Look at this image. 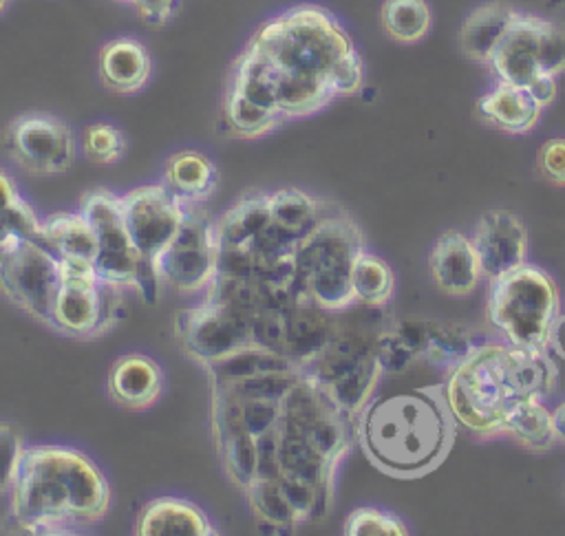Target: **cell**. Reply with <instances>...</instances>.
I'll list each match as a JSON object with an SVG mask.
<instances>
[{
    "label": "cell",
    "instance_id": "cell-42",
    "mask_svg": "<svg viewBox=\"0 0 565 536\" xmlns=\"http://www.w3.org/2000/svg\"><path fill=\"white\" fill-rule=\"evenodd\" d=\"M547 349L552 351L554 357L565 360V313H563V311H561V315L556 318V322H554V326H552Z\"/></svg>",
    "mask_w": 565,
    "mask_h": 536
},
{
    "label": "cell",
    "instance_id": "cell-15",
    "mask_svg": "<svg viewBox=\"0 0 565 536\" xmlns=\"http://www.w3.org/2000/svg\"><path fill=\"white\" fill-rule=\"evenodd\" d=\"M7 148L15 165L35 176L64 174L77 159V139L71 126L51 112H22L11 119Z\"/></svg>",
    "mask_w": 565,
    "mask_h": 536
},
{
    "label": "cell",
    "instance_id": "cell-35",
    "mask_svg": "<svg viewBox=\"0 0 565 536\" xmlns=\"http://www.w3.org/2000/svg\"><path fill=\"white\" fill-rule=\"evenodd\" d=\"M384 33L399 44L424 40L433 26V11L426 0H384L380 9Z\"/></svg>",
    "mask_w": 565,
    "mask_h": 536
},
{
    "label": "cell",
    "instance_id": "cell-31",
    "mask_svg": "<svg viewBox=\"0 0 565 536\" xmlns=\"http://www.w3.org/2000/svg\"><path fill=\"white\" fill-rule=\"evenodd\" d=\"M395 271L375 251L364 247L351 269V289L355 304L369 309H386L395 296Z\"/></svg>",
    "mask_w": 565,
    "mask_h": 536
},
{
    "label": "cell",
    "instance_id": "cell-2",
    "mask_svg": "<svg viewBox=\"0 0 565 536\" xmlns=\"http://www.w3.org/2000/svg\"><path fill=\"white\" fill-rule=\"evenodd\" d=\"M249 44L271 64L285 121L311 117L364 88V62L349 31L324 7L305 2L265 20Z\"/></svg>",
    "mask_w": 565,
    "mask_h": 536
},
{
    "label": "cell",
    "instance_id": "cell-25",
    "mask_svg": "<svg viewBox=\"0 0 565 536\" xmlns=\"http://www.w3.org/2000/svg\"><path fill=\"white\" fill-rule=\"evenodd\" d=\"M137 536H216L210 516L192 501L157 496L148 501L135 521Z\"/></svg>",
    "mask_w": 565,
    "mask_h": 536
},
{
    "label": "cell",
    "instance_id": "cell-27",
    "mask_svg": "<svg viewBox=\"0 0 565 536\" xmlns=\"http://www.w3.org/2000/svg\"><path fill=\"white\" fill-rule=\"evenodd\" d=\"M521 9L512 7L505 0H490L477 4L461 22L457 40L459 51L477 64L488 66L490 55L501 44L510 26L514 24Z\"/></svg>",
    "mask_w": 565,
    "mask_h": 536
},
{
    "label": "cell",
    "instance_id": "cell-6",
    "mask_svg": "<svg viewBox=\"0 0 565 536\" xmlns=\"http://www.w3.org/2000/svg\"><path fill=\"white\" fill-rule=\"evenodd\" d=\"M364 247L366 236L355 218L335 203H329L318 223L294 249V285L298 298L333 313L355 307L351 269Z\"/></svg>",
    "mask_w": 565,
    "mask_h": 536
},
{
    "label": "cell",
    "instance_id": "cell-22",
    "mask_svg": "<svg viewBox=\"0 0 565 536\" xmlns=\"http://www.w3.org/2000/svg\"><path fill=\"white\" fill-rule=\"evenodd\" d=\"M212 439L221 468L230 483L241 492L256 479L258 470V439L252 437L241 421L223 406L210 404Z\"/></svg>",
    "mask_w": 565,
    "mask_h": 536
},
{
    "label": "cell",
    "instance_id": "cell-45",
    "mask_svg": "<svg viewBox=\"0 0 565 536\" xmlns=\"http://www.w3.org/2000/svg\"><path fill=\"white\" fill-rule=\"evenodd\" d=\"M117 2H126V4H128V2H130V0H117Z\"/></svg>",
    "mask_w": 565,
    "mask_h": 536
},
{
    "label": "cell",
    "instance_id": "cell-13",
    "mask_svg": "<svg viewBox=\"0 0 565 536\" xmlns=\"http://www.w3.org/2000/svg\"><path fill=\"white\" fill-rule=\"evenodd\" d=\"M64 276L62 260L35 238H18L0 249V293L24 315L46 324Z\"/></svg>",
    "mask_w": 565,
    "mask_h": 536
},
{
    "label": "cell",
    "instance_id": "cell-30",
    "mask_svg": "<svg viewBox=\"0 0 565 536\" xmlns=\"http://www.w3.org/2000/svg\"><path fill=\"white\" fill-rule=\"evenodd\" d=\"M501 437L512 439L521 448L536 454L552 450L554 446H558L552 408H547L545 399H530L519 404L505 419Z\"/></svg>",
    "mask_w": 565,
    "mask_h": 536
},
{
    "label": "cell",
    "instance_id": "cell-39",
    "mask_svg": "<svg viewBox=\"0 0 565 536\" xmlns=\"http://www.w3.org/2000/svg\"><path fill=\"white\" fill-rule=\"evenodd\" d=\"M26 441L18 428L0 421V496L9 494L18 476Z\"/></svg>",
    "mask_w": 565,
    "mask_h": 536
},
{
    "label": "cell",
    "instance_id": "cell-7",
    "mask_svg": "<svg viewBox=\"0 0 565 536\" xmlns=\"http://www.w3.org/2000/svg\"><path fill=\"white\" fill-rule=\"evenodd\" d=\"M353 311L355 307L340 313L338 331L302 371L342 412L355 419L384 375L375 353L384 318L353 315Z\"/></svg>",
    "mask_w": 565,
    "mask_h": 536
},
{
    "label": "cell",
    "instance_id": "cell-41",
    "mask_svg": "<svg viewBox=\"0 0 565 536\" xmlns=\"http://www.w3.org/2000/svg\"><path fill=\"white\" fill-rule=\"evenodd\" d=\"M128 4L150 26H166L177 11V0H130Z\"/></svg>",
    "mask_w": 565,
    "mask_h": 536
},
{
    "label": "cell",
    "instance_id": "cell-36",
    "mask_svg": "<svg viewBox=\"0 0 565 536\" xmlns=\"http://www.w3.org/2000/svg\"><path fill=\"white\" fill-rule=\"evenodd\" d=\"M223 117L227 128L241 139H260L285 124L278 112H271L232 90H225Z\"/></svg>",
    "mask_w": 565,
    "mask_h": 536
},
{
    "label": "cell",
    "instance_id": "cell-29",
    "mask_svg": "<svg viewBox=\"0 0 565 536\" xmlns=\"http://www.w3.org/2000/svg\"><path fill=\"white\" fill-rule=\"evenodd\" d=\"M269 192H245L214 221L218 247H245L269 223Z\"/></svg>",
    "mask_w": 565,
    "mask_h": 536
},
{
    "label": "cell",
    "instance_id": "cell-14",
    "mask_svg": "<svg viewBox=\"0 0 565 536\" xmlns=\"http://www.w3.org/2000/svg\"><path fill=\"white\" fill-rule=\"evenodd\" d=\"M218 271V240L214 221L203 205L185 207V218L154 262L161 289L181 298L203 296Z\"/></svg>",
    "mask_w": 565,
    "mask_h": 536
},
{
    "label": "cell",
    "instance_id": "cell-16",
    "mask_svg": "<svg viewBox=\"0 0 565 536\" xmlns=\"http://www.w3.org/2000/svg\"><path fill=\"white\" fill-rule=\"evenodd\" d=\"M119 201L128 234L146 269L157 278L154 262L177 236L185 218V205L161 181L137 185L119 194Z\"/></svg>",
    "mask_w": 565,
    "mask_h": 536
},
{
    "label": "cell",
    "instance_id": "cell-43",
    "mask_svg": "<svg viewBox=\"0 0 565 536\" xmlns=\"http://www.w3.org/2000/svg\"><path fill=\"white\" fill-rule=\"evenodd\" d=\"M552 421H554V432H556L558 446H565V399H561L552 408Z\"/></svg>",
    "mask_w": 565,
    "mask_h": 536
},
{
    "label": "cell",
    "instance_id": "cell-8",
    "mask_svg": "<svg viewBox=\"0 0 565 536\" xmlns=\"http://www.w3.org/2000/svg\"><path fill=\"white\" fill-rule=\"evenodd\" d=\"M558 315L561 291L543 267L527 262L512 274L490 280L486 318L499 340L547 349Z\"/></svg>",
    "mask_w": 565,
    "mask_h": 536
},
{
    "label": "cell",
    "instance_id": "cell-28",
    "mask_svg": "<svg viewBox=\"0 0 565 536\" xmlns=\"http://www.w3.org/2000/svg\"><path fill=\"white\" fill-rule=\"evenodd\" d=\"M161 183L185 205H205L218 187L214 161L199 150L172 152L163 165Z\"/></svg>",
    "mask_w": 565,
    "mask_h": 536
},
{
    "label": "cell",
    "instance_id": "cell-4",
    "mask_svg": "<svg viewBox=\"0 0 565 536\" xmlns=\"http://www.w3.org/2000/svg\"><path fill=\"white\" fill-rule=\"evenodd\" d=\"M558 382V364L550 349L497 337L479 342L441 384L457 426L488 441L501 437L505 419L519 404L552 397Z\"/></svg>",
    "mask_w": 565,
    "mask_h": 536
},
{
    "label": "cell",
    "instance_id": "cell-24",
    "mask_svg": "<svg viewBox=\"0 0 565 536\" xmlns=\"http://www.w3.org/2000/svg\"><path fill=\"white\" fill-rule=\"evenodd\" d=\"M40 240L66 267L93 269L97 258V236L82 210H62L42 218Z\"/></svg>",
    "mask_w": 565,
    "mask_h": 536
},
{
    "label": "cell",
    "instance_id": "cell-17",
    "mask_svg": "<svg viewBox=\"0 0 565 536\" xmlns=\"http://www.w3.org/2000/svg\"><path fill=\"white\" fill-rule=\"evenodd\" d=\"M393 331L402 337L415 362L448 373L479 342V333L463 324L437 318H388Z\"/></svg>",
    "mask_w": 565,
    "mask_h": 536
},
{
    "label": "cell",
    "instance_id": "cell-23",
    "mask_svg": "<svg viewBox=\"0 0 565 536\" xmlns=\"http://www.w3.org/2000/svg\"><path fill=\"white\" fill-rule=\"evenodd\" d=\"M97 73L104 88L117 95H135L146 88L152 75V60L146 44L130 35L108 40L97 55Z\"/></svg>",
    "mask_w": 565,
    "mask_h": 536
},
{
    "label": "cell",
    "instance_id": "cell-19",
    "mask_svg": "<svg viewBox=\"0 0 565 536\" xmlns=\"http://www.w3.org/2000/svg\"><path fill=\"white\" fill-rule=\"evenodd\" d=\"M426 267L435 289L448 298H468L483 280L475 243L459 229H448L433 243Z\"/></svg>",
    "mask_w": 565,
    "mask_h": 536
},
{
    "label": "cell",
    "instance_id": "cell-32",
    "mask_svg": "<svg viewBox=\"0 0 565 536\" xmlns=\"http://www.w3.org/2000/svg\"><path fill=\"white\" fill-rule=\"evenodd\" d=\"M329 201L318 199L300 187H280L269 192L271 221L289 236L300 240L324 214Z\"/></svg>",
    "mask_w": 565,
    "mask_h": 536
},
{
    "label": "cell",
    "instance_id": "cell-21",
    "mask_svg": "<svg viewBox=\"0 0 565 536\" xmlns=\"http://www.w3.org/2000/svg\"><path fill=\"white\" fill-rule=\"evenodd\" d=\"M340 313L324 311L309 300H296L282 311L280 353L305 368L338 331Z\"/></svg>",
    "mask_w": 565,
    "mask_h": 536
},
{
    "label": "cell",
    "instance_id": "cell-5",
    "mask_svg": "<svg viewBox=\"0 0 565 536\" xmlns=\"http://www.w3.org/2000/svg\"><path fill=\"white\" fill-rule=\"evenodd\" d=\"M457 421L444 384L373 395L355 415V443L382 474L399 481L435 472L450 454Z\"/></svg>",
    "mask_w": 565,
    "mask_h": 536
},
{
    "label": "cell",
    "instance_id": "cell-38",
    "mask_svg": "<svg viewBox=\"0 0 565 536\" xmlns=\"http://www.w3.org/2000/svg\"><path fill=\"white\" fill-rule=\"evenodd\" d=\"M342 534L347 536H408L411 529L393 512L380 507H355L347 514L342 523Z\"/></svg>",
    "mask_w": 565,
    "mask_h": 536
},
{
    "label": "cell",
    "instance_id": "cell-40",
    "mask_svg": "<svg viewBox=\"0 0 565 536\" xmlns=\"http://www.w3.org/2000/svg\"><path fill=\"white\" fill-rule=\"evenodd\" d=\"M536 172L550 185L565 187V137H552L539 148Z\"/></svg>",
    "mask_w": 565,
    "mask_h": 536
},
{
    "label": "cell",
    "instance_id": "cell-3",
    "mask_svg": "<svg viewBox=\"0 0 565 536\" xmlns=\"http://www.w3.org/2000/svg\"><path fill=\"white\" fill-rule=\"evenodd\" d=\"M113 507L104 470L82 450L26 446L9 492V523L31 536H66L99 525Z\"/></svg>",
    "mask_w": 565,
    "mask_h": 536
},
{
    "label": "cell",
    "instance_id": "cell-20",
    "mask_svg": "<svg viewBox=\"0 0 565 536\" xmlns=\"http://www.w3.org/2000/svg\"><path fill=\"white\" fill-rule=\"evenodd\" d=\"M166 371L163 366L146 353H124L119 355L106 375L108 399L130 412L150 410L166 393Z\"/></svg>",
    "mask_w": 565,
    "mask_h": 536
},
{
    "label": "cell",
    "instance_id": "cell-1",
    "mask_svg": "<svg viewBox=\"0 0 565 536\" xmlns=\"http://www.w3.org/2000/svg\"><path fill=\"white\" fill-rule=\"evenodd\" d=\"M353 421L302 371L278 424L258 439L256 479H276L302 525L333 507L338 468L355 443Z\"/></svg>",
    "mask_w": 565,
    "mask_h": 536
},
{
    "label": "cell",
    "instance_id": "cell-10",
    "mask_svg": "<svg viewBox=\"0 0 565 536\" xmlns=\"http://www.w3.org/2000/svg\"><path fill=\"white\" fill-rule=\"evenodd\" d=\"M497 82L527 88L539 77L565 73V24L519 11L514 24L488 60Z\"/></svg>",
    "mask_w": 565,
    "mask_h": 536
},
{
    "label": "cell",
    "instance_id": "cell-11",
    "mask_svg": "<svg viewBox=\"0 0 565 536\" xmlns=\"http://www.w3.org/2000/svg\"><path fill=\"white\" fill-rule=\"evenodd\" d=\"M124 291L102 280L95 269L64 265L49 329L73 340L104 337L124 318Z\"/></svg>",
    "mask_w": 565,
    "mask_h": 536
},
{
    "label": "cell",
    "instance_id": "cell-18",
    "mask_svg": "<svg viewBox=\"0 0 565 536\" xmlns=\"http://www.w3.org/2000/svg\"><path fill=\"white\" fill-rule=\"evenodd\" d=\"M486 280H497L530 262V232L510 210H486L470 234Z\"/></svg>",
    "mask_w": 565,
    "mask_h": 536
},
{
    "label": "cell",
    "instance_id": "cell-9",
    "mask_svg": "<svg viewBox=\"0 0 565 536\" xmlns=\"http://www.w3.org/2000/svg\"><path fill=\"white\" fill-rule=\"evenodd\" d=\"M79 210L90 221L97 236L95 274L121 291H135L143 302L157 304L161 285L146 269L124 221L119 194L95 187L84 194Z\"/></svg>",
    "mask_w": 565,
    "mask_h": 536
},
{
    "label": "cell",
    "instance_id": "cell-26",
    "mask_svg": "<svg viewBox=\"0 0 565 536\" xmlns=\"http://www.w3.org/2000/svg\"><path fill=\"white\" fill-rule=\"evenodd\" d=\"M543 106L523 86L497 82L477 99V115L505 135L532 132L543 115Z\"/></svg>",
    "mask_w": 565,
    "mask_h": 536
},
{
    "label": "cell",
    "instance_id": "cell-44",
    "mask_svg": "<svg viewBox=\"0 0 565 536\" xmlns=\"http://www.w3.org/2000/svg\"><path fill=\"white\" fill-rule=\"evenodd\" d=\"M7 2H9V0H0V13H2V11H4V7H7Z\"/></svg>",
    "mask_w": 565,
    "mask_h": 536
},
{
    "label": "cell",
    "instance_id": "cell-33",
    "mask_svg": "<svg viewBox=\"0 0 565 536\" xmlns=\"http://www.w3.org/2000/svg\"><path fill=\"white\" fill-rule=\"evenodd\" d=\"M42 236V218L24 199L15 179L0 168V249L18 238Z\"/></svg>",
    "mask_w": 565,
    "mask_h": 536
},
{
    "label": "cell",
    "instance_id": "cell-12",
    "mask_svg": "<svg viewBox=\"0 0 565 536\" xmlns=\"http://www.w3.org/2000/svg\"><path fill=\"white\" fill-rule=\"evenodd\" d=\"M254 315L234 304L203 298L174 313V340L181 353L203 368L256 344Z\"/></svg>",
    "mask_w": 565,
    "mask_h": 536
},
{
    "label": "cell",
    "instance_id": "cell-34",
    "mask_svg": "<svg viewBox=\"0 0 565 536\" xmlns=\"http://www.w3.org/2000/svg\"><path fill=\"white\" fill-rule=\"evenodd\" d=\"M243 496L258 525L271 527V529L302 527L294 505L289 503L287 494L282 492L276 479H254L243 490Z\"/></svg>",
    "mask_w": 565,
    "mask_h": 536
},
{
    "label": "cell",
    "instance_id": "cell-37",
    "mask_svg": "<svg viewBox=\"0 0 565 536\" xmlns=\"http://www.w3.org/2000/svg\"><path fill=\"white\" fill-rule=\"evenodd\" d=\"M79 148L84 159H88L90 163L113 165L119 163L126 154V137L117 126L108 121H95L84 128Z\"/></svg>",
    "mask_w": 565,
    "mask_h": 536
}]
</instances>
